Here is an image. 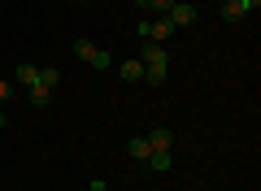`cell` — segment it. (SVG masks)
Returning <instances> with one entry per match:
<instances>
[{"label": "cell", "instance_id": "1", "mask_svg": "<svg viewBox=\"0 0 261 191\" xmlns=\"http://www.w3.org/2000/svg\"><path fill=\"white\" fill-rule=\"evenodd\" d=\"M140 61H144V78H148L152 87H161L166 74H170V52H166V44H144Z\"/></svg>", "mask_w": 261, "mask_h": 191}, {"label": "cell", "instance_id": "2", "mask_svg": "<svg viewBox=\"0 0 261 191\" xmlns=\"http://www.w3.org/2000/svg\"><path fill=\"white\" fill-rule=\"evenodd\" d=\"M135 31H140V39H144V44H166V39L174 35V26H170V18H166V13H161V18H144Z\"/></svg>", "mask_w": 261, "mask_h": 191}, {"label": "cell", "instance_id": "3", "mask_svg": "<svg viewBox=\"0 0 261 191\" xmlns=\"http://www.w3.org/2000/svg\"><path fill=\"white\" fill-rule=\"evenodd\" d=\"M166 18H170V26L178 31V26H192V22H196V9H192V5H178V0H174Z\"/></svg>", "mask_w": 261, "mask_h": 191}, {"label": "cell", "instance_id": "4", "mask_svg": "<svg viewBox=\"0 0 261 191\" xmlns=\"http://www.w3.org/2000/svg\"><path fill=\"white\" fill-rule=\"evenodd\" d=\"M170 165H174V156H170V148H152V152H148V170H152V174H166Z\"/></svg>", "mask_w": 261, "mask_h": 191}, {"label": "cell", "instance_id": "5", "mask_svg": "<svg viewBox=\"0 0 261 191\" xmlns=\"http://www.w3.org/2000/svg\"><path fill=\"white\" fill-rule=\"evenodd\" d=\"M118 74H122V83H140L144 78V61H140V57H135V61H122Z\"/></svg>", "mask_w": 261, "mask_h": 191}, {"label": "cell", "instance_id": "6", "mask_svg": "<svg viewBox=\"0 0 261 191\" xmlns=\"http://www.w3.org/2000/svg\"><path fill=\"white\" fill-rule=\"evenodd\" d=\"M148 148H174V130H166V126H157V130H148Z\"/></svg>", "mask_w": 261, "mask_h": 191}, {"label": "cell", "instance_id": "7", "mask_svg": "<svg viewBox=\"0 0 261 191\" xmlns=\"http://www.w3.org/2000/svg\"><path fill=\"white\" fill-rule=\"evenodd\" d=\"M27 100H31V104H35V109H48V104H53V91H48V87H44V83H35V87H31V91H27Z\"/></svg>", "mask_w": 261, "mask_h": 191}, {"label": "cell", "instance_id": "8", "mask_svg": "<svg viewBox=\"0 0 261 191\" xmlns=\"http://www.w3.org/2000/svg\"><path fill=\"white\" fill-rule=\"evenodd\" d=\"M244 18H248V13L240 9V0H222V22H231V26H235V22H244Z\"/></svg>", "mask_w": 261, "mask_h": 191}, {"label": "cell", "instance_id": "9", "mask_svg": "<svg viewBox=\"0 0 261 191\" xmlns=\"http://www.w3.org/2000/svg\"><path fill=\"white\" fill-rule=\"evenodd\" d=\"M18 83H22V87L31 91V87L39 83V65H31V61H27V65H18Z\"/></svg>", "mask_w": 261, "mask_h": 191}, {"label": "cell", "instance_id": "10", "mask_svg": "<svg viewBox=\"0 0 261 191\" xmlns=\"http://www.w3.org/2000/svg\"><path fill=\"white\" fill-rule=\"evenodd\" d=\"M126 152L135 156V161H148V152H152V148H148V139H144V135H135V139L126 144Z\"/></svg>", "mask_w": 261, "mask_h": 191}, {"label": "cell", "instance_id": "11", "mask_svg": "<svg viewBox=\"0 0 261 191\" xmlns=\"http://www.w3.org/2000/svg\"><path fill=\"white\" fill-rule=\"evenodd\" d=\"M135 5H140L144 13H157V18H161V13H170V5H174V0H135Z\"/></svg>", "mask_w": 261, "mask_h": 191}, {"label": "cell", "instance_id": "12", "mask_svg": "<svg viewBox=\"0 0 261 191\" xmlns=\"http://www.w3.org/2000/svg\"><path fill=\"white\" fill-rule=\"evenodd\" d=\"M87 65H92V70H109V65H113V52H105V48H96V52L87 57Z\"/></svg>", "mask_w": 261, "mask_h": 191}, {"label": "cell", "instance_id": "13", "mask_svg": "<svg viewBox=\"0 0 261 191\" xmlns=\"http://www.w3.org/2000/svg\"><path fill=\"white\" fill-rule=\"evenodd\" d=\"M39 83H44V87L53 91L57 83H61V70H57V65H44V70H39Z\"/></svg>", "mask_w": 261, "mask_h": 191}, {"label": "cell", "instance_id": "14", "mask_svg": "<svg viewBox=\"0 0 261 191\" xmlns=\"http://www.w3.org/2000/svg\"><path fill=\"white\" fill-rule=\"evenodd\" d=\"M92 52H96V44H92V39H74V57H79V61H87Z\"/></svg>", "mask_w": 261, "mask_h": 191}, {"label": "cell", "instance_id": "15", "mask_svg": "<svg viewBox=\"0 0 261 191\" xmlns=\"http://www.w3.org/2000/svg\"><path fill=\"white\" fill-rule=\"evenodd\" d=\"M9 96H13V87H9L5 78H0V104H9Z\"/></svg>", "mask_w": 261, "mask_h": 191}, {"label": "cell", "instance_id": "16", "mask_svg": "<svg viewBox=\"0 0 261 191\" xmlns=\"http://www.w3.org/2000/svg\"><path fill=\"white\" fill-rule=\"evenodd\" d=\"M240 9H244V13H257V9H261V0H240Z\"/></svg>", "mask_w": 261, "mask_h": 191}, {"label": "cell", "instance_id": "17", "mask_svg": "<svg viewBox=\"0 0 261 191\" xmlns=\"http://www.w3.org/2000/svg\"><path fill=\"white\" fill-rule=\"evenodd\" d=\"M79 5H87V0H79Z\"/></svg>", "mask_w": 261, "mask_h": 191}, {"label": "cell", "instance_id": "18", "mask_svg": "<svg viewBox=\"0 0 261 191\" xmlns=\"http://www.w3.org/2000/svg\"><path fill=\"white\" fill-rule=\"evenodd\" d=\"M0 5H5V0H0Z\"/></svg>", "mask_w": 261, "mask_h": 191}]
</instances>
